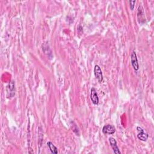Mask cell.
Returning a JSON list of instances; mask_svg holds the SVG:
<instances>
[{
	"instance_id": "6da1fadb",
	"label": "cell",
	"mask_w": 154,
	"mask_h": 154,
	"mask_svg": "<svg viewBox=\"0 0 154 154\" xmlns=\"http://www.w3.org/2000/svg\"><path fill=\"white\" fill-rule=\"evenodd\" d=\"M131 63L135 70H138L139 69V65L137 60V54L135 51H133L131 55Z\"/></svg>"
},
{
	"instance_id": "7a4b0ae2",
	"label": "cell",
	"mask_w": 154,
	"mask_h": 154,
	"mask_svg": "<svg viewBox=\"0 0 154 154\" xmlns=\"http://www.w3.org/2000/svg\"><path fill=\"white\" fill-rule=\"evenodd\" d=\"M94 73L96 76V79L100 83H102L103 81V75L102 72L101 70V68L98 65H96L94 68Z\"/></svg>"
},
{
	"instance_id": "3957f363",
	"label": "cell",
	"mask_w": 154,
	"mask_h": 154,
	"mask_svg": "<svg viewBox=\"0 0 154 154\" xmlns=\"http://www.w3.org/2000/svg\"><path fill=\"white\" fill-rule=\"evenodd\" d=\"M90 99L94 105H98L99 98L97 92H96V90L94 87H92L90 90Z\"/></svg>"
},
{
	"instance_id": "277c9868",
	"label": "cell",
	"mask_w": 154,
	"mask_h": 154,
	"mask_svg": "<svg viewBox=\"0 0 154 154\" xmlns=\"http://www.w3.org/2000/svg\"><path fill=\"white\" fill-rule=\"evenodd\" d=\"M137 130L139 132V133L137 135V138L143 142H146L148 138H149V135L148 134L145 132V131L141 128V127H137Z\"/></svg>"
},
{
	"instance_id": "5b68a950",
	"label": "cell",
	"mask_w": 154,
	"mask_h": 154,
	"mask_svg": "<svg viewBox=\"0 0 154 154\" xmlns=\"http://www.w3.org/2000/svg\"><path fill=\"white\" fill-rule=\"evenodd\" d=\"M109 143L110 144V146L112 147V149L114 152V153H118V154H121V152L119 150V147L117 145V142L113 137H110L109 139Z\"/></svg>"
},
{
	"instance_id": "8992f818",
	"label": "cell",
	"mask_w": 154,
	"mask_h": 154,
	"mask_svg": "<svg viewBox=\"0 0 154 154\" xmlns=\"http://www.w3.org/2000/svg\"><path fill=\"white\" fill-rule=\"evenodd\" d=\"M15 83L13 81H11L9 85L7 86V98L13 97V96L15 94Z\"/></svg>"
},
{
	"instance_id": "52a82bcc",
	"label": "cell",
	"mask_w": 154,
	"mask_h": 154,
	"mask_svg": "<svg viewBox=\"0 0 154 154\" xmlns=\"http://www.w3.org/2000/svg\"><path fill=\"white\" fill-rule=\"evenodd\" d=\"M115 132L116 128L112 125H106L102 128V132L105 134H113Z\"/></svg>"
},
{
	"instance_id": "ba28073f",
	"label": "cell",
	"mask_w": 154,
	"mask_h": 154,
	"mask_svg": "<svg viewBox=\"0 0 154 154\" xmlns=\"http://www.w3.org/2000/svg\"><path fill=\"white\" fill-rule=\"evenodd\" d=\"M47 145L49 147L51 152L52 153H55V154H57L58 153V149L57 148V147L51 142H48L47 143Z\"/></svg>"
},
{
	"instance_id": "9c48e42d",
	"label": "cell",
	"mask_w": 154,
	"mask_h": 154,
	"mask_svg": "<svg viewBox=\"0 0 154 154\" xmlns=\"http://www.w3.org/2000/svg\"><path fill=\"white\" fill-rule=\"evenodd\" d=\"M129 6H130V9L131 10H133L134 7H135V3H136V1H129Z\"/></svg>"
}]
</instances>
